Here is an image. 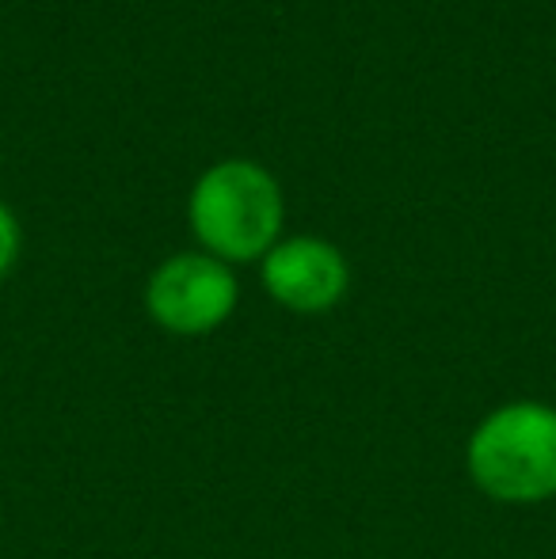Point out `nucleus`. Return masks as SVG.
<instances>
[{"label":"nucleus","mask_w":556,"mask_h":559,"mask_svg":"<svg viewBox=\"0 0 556 559\" xmlns=\"http://www.w3.org/2000/svg\"><path fill=\"white\" fill-rule=\"evenodd\" d=\"M20 243H23V233H20V222H15L12 210L0 202V278L15 266L20 259Z\"/></svg>","instance_id":"5"},{"label":"nucleus","mask_w":556,"mask_h":559,"mask_svg":"<svg viewBox=\"0 0 556 559\" xmlns=\"http://www.w3.org/2000/svg\"><path fill=\"white\" fill-rule=\"evenodd\" d=\"M240 286L229 263L206 251L168 255L145 282V312L168 335H210L237 312Z\"/></svg>","instance_id":"3"},{"label":"nucleus","mask_w":556,"mask_h":559,"mask_svg":"<svg viewBox=\"0 0 556 559\" xmlns=\"http://www.w3.org/2000/svg\"><path fill=\"white\" fill-rule=\"evenodd\" d=\"M260 278L282 309L320 317L347 297L351 266L343 251L320 236H286L260 259Z\"/></svg>","instance_id":"4"},{"label":"nucleus","mask_w":556,"mask_h":559,"mask_svg":"<svg viewBox=\"0 0 556 559\" xmlns=\"http://www.w3.org/2000/svg\"><path fill=\"white\" fill-rule=\"evenodd\" d=\"M187 222L202 251L222 263H256L282 240L286 199L279 179L256 160H217L194 179Z\"/></svg>","instance_id":"1"},{"label":"nucleus","mask_w":556,"mask_h":559,"mask_svg":"<svg viewBox=\"0 0 556 559\" xmlns=\"http://www.w3.org/2000/svg\"><path fill=\"white\" fill-rule=\"evenodd\" d=\"M473 484L488 499L534 507L556 495V407L511 400L476 423L465 445Z\"/></svg>","instance_id":"2"}]
</instances>
